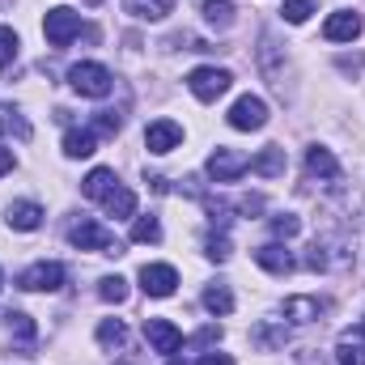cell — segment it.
Segmentation results:
<instances>
[{
    "instance_id": "6da1fadb",
    "label": "cell",
    "mask_w": 365,
    "mask_h": 365,
    "mask_svg": "<svg viewBox=\"0 0 365 365\" xmlns=\"http://www.w3.org/2000/svg\"><path fill=\"white\" fill-rule=\"evenodd\" d=\"M68 86L81 93V98H106L110 86H115V77H110L102 64H90V60H86V64H73V68H68Z\"/></svg>"
},
{
    "instance_id": "7a4b0ae2",
    "label": "cell",
    "mask_w": 365,
    "mask_h": 365,
    "mask_svg": "<svg viewBox=\"0 0 365 365\" xmlns=\"http://www.w3.org/2000/svg\"><path fill=\"white\" fill-rule=\"evenodd\" d=\"M68 242H73L77 251H106V255H119V242H115V234H110L102 221H81V225H73V230H68Z\"/></svg>"
},
{
    "instance_id": "3957f363",
    "label": "cell",
    "mask_w": 365,
    "mask_h": 365,
    "mask_svg": "<svg viewBox=\"0 0 365 365\" xmlns=\"http://www.w3.org/2000/svg\"><path fill=\"white\" fill-rule=\"evenodd\" d=\"M264 123H268V102H264V98L242 93V98L230 106V128H238V132H259Z\"/></svg>"
},
{
    "instance_id": "277c9868",
    "label": "cell",
    "mask_w": 365,
    "mask_h": 365,
    "mask_svg": "<svg viewBox=\"0 0 365 365\" xmlns=\"http://www.w3.org/2000/svg\"><path fill=\"white\" fill-rule=\"evenodd\" d=\"M230 86H234V77L225 68H191V77H187V90L195 93L200 102H217Z\"/></svg>"
},
{
    "instance_id": "5b68a950",
    "label": "cell",
    "mask_w": 365,
    "mask_h": 365,
    "mask_svg": "<svg viewBox=\"0 0 365 365\" xmlns=\"http://www.w3.org/2000/svg\"><path fill=\"white\" fill-rule=\"evenodd\" d=\"M64 280H68L64 264H34V268H26L17 276V289H26V293H56Z\"/></svg>"
},
{
    "instance_id": "8992f818",
    "label": "cell",
    "mask_w": 365,
    "mask_h": 365,
    "mask_svg": "<svg viewBox=\"0 0 365 365\" xmlns=\"http://www.w3.org/2000/svg\"><path fill=\"white\" fill-rule=\"evenodd\" d=\"M43 34H47L51 47H68V43L81 34V13H73V9H51L47 21H43Z\"/></svg>"
},
{
    "instance_id": "52a82bcc",
    "label": "cell",
    "mask_w": 365,
    "mask_h": 365,
    "mask_svg": "<svg viewBox=\"0 0 365 365\" xmlns=\"http://www.w3.org/2000/svg\"><path fill=\"white\" fill-rule=\"evenodd\" d=\"M251 170V158L247 153H234V149H217L212 158H208V175L217 182H234V179H242Z\"/></svg>"
},
{
    "instance_id": "ba28073f",
    "label": "cell",
    "mask_w": 365,
    "mask_h": 365,
    "mask_svg": "<svg viewBox=\"0 0 365 365\" xmlns=\"http://www.w3.org/2000/svg\"><path fill=\"white\" fill-rule=\"evenodd\" d=\"M140 289H145L149 297H170V293L179 289V272H175L170 264H145V268H140Z\"/></svg>"
},
{
    "instance_id": "9c48e42d",
    "label": "cell",
    "mask_w": 365,
    "mask_h": 365,
    "mask_svg": "<svg viewBox=\"0 0 365 365\" xmlns=\"http://www.w3.org/2000/svg\"><path fill=\"white\" fill-rule=\"evenodd\" d=\"M145 340L153 344V353H179L182 331L170 319H145Z\"/></svg>"
},
{
    "instance_id": "30bf717a",
    "label": "cell",
    "mask_w": 365,
    "mask_h": 365,
    "mask_svg": "<svg viewBox=\"0 0 365 365\" xmlns=\"http://www.w3.org/2000/svg\"><path fill=\"white\" fill-rule=\"evenodd\" d=\"M179 140H182V128L175 123V119H158V123H149V132H145L149 153H170Z\"/></svg>"
},
{
    "instance_id": "8fae6325",
    "label": "cell",
    "mask_w": 365,
    "mask_h": 365,
    "mask_svg": "<svg viewBox=\"0 0 365 365\" xmlns=\"http://www.w3.org/2000/svg\"><path fill=\"white\" fill-rule=\"evenodd\" d=\"M357 34H361V17L357 13H331L323 21V38L327 43H353Z\"/></svg>"
},
{
    "instance_id": "7c38bea8",
    "label": "cell",
    "mask_w": 365,
    "mask_h": 365,
    "mask_svg": "<svg viewBox=\"0 0 365 365\" xmlns=\"http://www.w3.org/2000/svg\"><path fill=\"white\" fill-rule=\"evenodd\" d=\"M306 175L310 179H327V182H336L340 179V162L331 158V149H306Z\"/></svg>"
},
{
    "instance_id": "4fadbf2b",
    "label": "cell",
    "mask_w": 365,
    "mask_h": 365,
    "mask_svg": "<svg viewBox=\"0 0 365 365\" xmlns=\"http://www.w3.org/2000/svg\"><path fill=\"white\" fill-rule=\"evenodd\" d=\"M255 264H259V268H268L272 276H289V272H293V255H289L280 242H264V247L255 251Z\"/></svg>"
},
{
    "instance_id": "5bb4252c",
    "label": "cell",
    "mask_w": 365,
    "mask_h": 365,
    "mask_svg": "<svg viewBox=\"0 0 365 365\" xmlns=\"http://www.w3.org/2000/svg\"><path fill=\"white\" fill-rule=\"evenodd\" d=\"M284 149L280 145H268V149H259V158H251V170L259 175V179H280L284 175Z\"/></svg>"
},
{
    "instance_id": "9a60e30c",
    "label": "cell",
    "mask_w": 365,
    "mask_h": 365,
    "mask_svg": "<svg viewBox=\"0 0 365 365\" xmlns=\"http://www.w3.org/2000/svg\"><path fill=\"white\" fill-rule=\"evenodd\" d=\"M9 225L13 230H38L43 225V208L34 200H17V204H9Z\"/></svg>"
},
{
    "instance_id": "2e32d148",
    "label": "cell",
    "mask_w": 365,
    "mask_h": 365,
    "mask_svg": "<svg viewBox=\"0 0 365 365\" xmlns=\"http://www.w3.org/2000/svg\"><path fill=\"white\" fill-rule=\"evenodd\" d=\"M280 314L293 319V323H314V319L323 314V306H319V297H284Z\"/></svg>"
},
{
    "instance_id": "e0dca14e",
    "label": "cell",
    "mask_w": 365,
    "mask_h": 365,
    "mask_svg": "<svg viewBox=\"0 0 365 365\" xmlns=\"http://www.w3.org/2000/svg\"><path fill=\"white\" fill-rule=\"evenodd\" d=\"M175 9V0H123V13L140 17V21H162Z\"/></svg>"
},
{
    "instance_id": "ac0fdd59",
    "label": "cell",
    "mask_w": 365,
    "mask_h": 365,
    "mask_svg": "<svg viewBox=\"0 0 365 365\" xmlns=\"http://www.w3.org/2000/svg\"><path fill=\"white\" fill-rule=\"evenodd\" d=\"M93 149H98V140H93L90 128H68V136H64V153L68 158H90Z\"/></svg>"
},
{
    "instance_id": "d6986e66",
    "label": "cell",
    "mask_w": 365,
    "mask_h": 365,
    "mask_svg": "<svg viewBox=\"0 0 365 365\" xmlns=\"http://www.w3.org/2000/svg\"><path fill=\"white\" fill-rule=\"evenodd\" d=\"M115 187H119V179H115V170H106V166H98V170L86 175V195H93V200H106Z\"/></svg>"
},
{
    "instance_id": "ffe728a7",
    "label": "cell",
    "mask_w": 365,
    "mask_h": 365,
    "mask_svg": "<svg viewBox=\"0 0 365 365\" xmlns=\"http://www.w3.org/2000/svg\"><path fill=\"white\" fill-rule=\"evenodd\" d=\"M4 319H9V336L17 340V349H30V344H34V323H30V314H21V310H9Z\"/></svg>"
},
{
    "instance_id": "44dd1931",
    "label": "cell",
    "mask_w": 365,
    "mask_h": 365,
    "mask_svg": "<svg viewBox=\"0 0 365 365\" xmlns=\"http://www.w3.org/2000/svg\"><path fill=\"white\" fill-rule=\"evenodd\" d=\"M98 344H102V349H123V344H128L123 319H102V323H98Z\"/></svg>"
},
{
    "instance_id": "7402d4cb",
    "label": "cell",
    "mask_w": 365,
    "mask_h": 365,
    "mask_svg": "<svg viewBox=\"0 0 365 365\" xmlns=\"http://www.w3.org/2000/svg\"><path fill=\"white\" fill-rule=\"evenodd\" d=\"M204 310H212V314H230V310H234V293H230V284H208V289H204Z\"/></svg>"
},
{
    "instance_id": "603a6c76",
    "label": "cell",
    "mask_w": 365,
    "mask_h": 365,
    "mask_svg": "<svg viewBox=\"0 0 365 365\" xmlns=\"http://www.w3.org/2000/svg\"><path fill=\"white\" fill-rule=\"evenodd\" d=\"M204 21L217 26V30H230L234 26V4L230 0H204Z\"/></svg>"
},
{
    "instance_id": "cb8c5ba5",
    "label": "cell",
    "mask_w": 365,
    "mask_h": 365,
    "mask_svg": "<svg viewBox=\"0 0 365 365\" xmlns=\"http://www.w3.org/2000/svg\"><path fill=\"white\" fill-rule=\"evenodd\" d=\"M102 204H106V212H110V217H132V212H136V195H132L128 187H115Z\"/></svg>"
},
{
    "instance_id": "d4e9b609",
    "label": "cell",
    "mask_w": 365,
    "mask_h": 365,
    "mask_svg": "<svg viewBox=\"0 0 365 365\" xmlns=\"http://www.w3.org/2000/svg\"><path fill=\"white\" fill-rule=\"evenodd\" d=\"M336 357H340V365H365V344H357L353 336H344L340 349H336Z\"/></svg>"
},
{
    "instance_id": "484cf974",
    "label": "cell",
    "mask_w": 365,
    "mask_h": 365,
    "mask_svg": "<svg viewBox=\"0 0 365 365\" xmlns=\"http://www.w3.org/2000/svg\"><path fill=\"white\" fill-rule=\"evenodd\" d=\"M158 238H162L158 217H140V221L132 225V242H158Z\"/></svg>"
},
{
    "instance_id": "4316f807",
    "label": "cell",
    "mask_w": 365,
    "mask_h": 365,
    "mask_svg": "<svg viewBox=\"0 0 365 365\" xmlns=\"http://www.w3.org/2000/svg\"><path fill=\"white\" fill-rule=\"evenodd\" d=\"M310 13H314V4H310V0H284V9H280V17H284V21H293V26H302Z\"/></svg>"
},
{
    "instance_id": "83f0119b",
    "label": "cell",
    "mask_w": 365,
    "mask_h": 365,
    "mask_svg": "<svg viewBox=\"0 0 365 365\" xmlns=\"http://www.w3.org/2000/svg\"><path fill=\"white\" fill-rule=\"evenodd\" d=\"M98 293H102V302H123V297H128V280H123V276H106Z\"/></svg>"
},
{
    "instance_id": "f1b7e54d",
    "label": "cell",
    "mask_w": 365,
    "mask_h": 365,
    "mask_svg": "<svg viewBox=\"0 0 365 365\" xmlns=\"http://www.w3.org/2000/svg\"><path fill=\"white\" fill-rule=\"evenodd\" d=\"M17 60V34L9 26H0V68H9Z\"/></svg>"
},
{
    "instance_id": "f546056e",
    "label": "cell",
    "mask_w": 365,
    "mask_h": 365,
    "mask_svg": "<svg viewBox=\"0 0 365 365\" xmlns=\"http://www.w3.org/2000/svg\"><path fill=\"white\" fill-rule=\"evenodd\" d=\"M297 230H302V221H297L293 212H284V217H272V234H276V238H293Z\"/></svg>"
},
{
    "instance_id": "4dcf8cb0",
    "label": "cell",
    "mask_w": 365,
    "mask_h": 365,
    "mask_svg": "<svg viewBox=\"0 0 365 365\" xmlns=\"http://www.w3.org/2000/svg\"><path fill=\"white\" fill-rule=\"evenodd\" d=\"M93 132L115 136V132H119V115H115V110H98V115H93Z\"/></svg>"
},
{
    "instance_id": "1f68e13d",
    "label": "cell",
    "mask_w": 365,
    "mask_h": 365,
    "mask_svg": "<svg viewBox=\"0 0 365 365\" xmlns=\"http://www.w3.org/2000/svg\"><path fill=\"white\" fill-rule=\"evenodd\" d=\"M208 259H217V264L230 259V238H225V234H212V238H208Z\"/></svg>"
},
{
    "instance_id": "d6a6232c",
    "label": "cell",
    "mask_w": 365,
    "mask_h": 365,
    "mask_svg": "<svg viewBox=\"0 0 365 365\" xmlns=\"http://www.w3.org/2000/svg\"><path fill=\"white\" fill-rule=\"evenodd\" d=\"M212 340H221V327H204V331H200V336H195L191 344L200 349V344H212Z\"/></svg>"
},
{
    "instance_id": "836d02e7",
    "label": "cell",
    "mask_w": 365,
    "mask_h": 365,
    "mask_svg": "<svg viewBox=\"0 0 365 365\" xmlns=\"http://www.w3.org/2000/svg\"><path fill=\"white\" fill-rule=\"evenodd\" d=\"M200 365H234V357H225V353H204Z\"/></svg>"
},
{
    "instance_id": "e575fe53",
    "label": "cell",
    "mask_w": 365,
    "mask_h": 365,
    "mask_svg": "<svg viewBox=\"0 0 365 365\" xmlns=\"http://www.w3.org/2000/svg\"><path fill=\"white\" fill-rule=\"evenodd\" d=\"M13 170V149H0V175H9Z\"/></svg>"
},
{
    "instance_id": "d590c367",
    "label": "cell",
    "mask_w": 365,
    "mask_h": 365,
    "mask_svg": "<svg viewBox=\"0 0 365 365\" xmlns=\"http://www.w3.org/2000/svg\"><path fill=\"white\" fill-rule=\"evenodd\" d=\"M353 336H365V319L357 323V327H353Z\"/></svg>"
},
{
    "instance_id": "8d00e7d4",
    "label": "cell",
    "mask_w": 365,
    "mask_h": 365,
    "mask_svg": "<svg viewBox=\"0 0 365 365\" xmlns=\"http://www.w3.org/2000/svg\"><path fill=\"white\" fill-rule=\"evenodd\" d=\"M170 365H187V361H170Z\"/></svg>"
},
{
    "instance_id": "74e56055",
    "label": "cell",
    "mask_w": 365,
    "mask_h": 365,
    "mask_svg": "<svg viewBox=\"0 0 365 365\" xmlns=\"http://www.w3.org/2000/svg\"><path fill=\"white\" fill-rule=\"evenodd\" d=\"M0 284H4V272H0Z\"/></svg>"
}]
</instances>
